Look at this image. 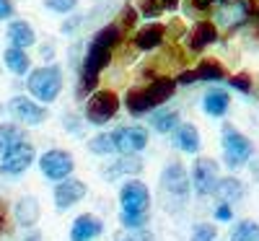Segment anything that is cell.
<instances>
[{
	"instance_id": "obj_1",
	"label": "cell",
	"mask_w": 259,
	"mask_h": 241,
	"mask_svg": "<svg viewBox=\"0 0 259 241\" xmlns=\"http://www.w3.org/2000/svg\"><path fill=\"white\" fill-rule=\"evenodd\" d=\"M122 39V29L117 24H109L94 34L89 50H85L83 65H80V83H78V99H85V94L96 89L101 70L109 65L112 60V50L119 45Z\"/></svg>"
},
{
	"instance_id": "obj_2",
	"label": "cell",
	"mask_w": 259,
	"mask_h": 241,
	"mask_svg": "<svg viewBox=\"0 0 259 241\" xmlns=\"http://www.w3.org/2000/svg\"><path fill=\"white\" fill-rule=\"evenodd\" d=\"M177 91V81L174 78H156L148 86H140V89H130L124 106L130 114H145L150 109H158L161 104H166Z\"/></svg>"
},
{
	"instance_id": "obj_3",
	"label": "cell",
	"mask_w": 259,
	"mask_h": 241,
	"mask_svg": "<svg viewBox=\"0 0 259 241\" xmlns=\"http://www.w3.org/2000/svg\"><path fill=\"white\" fill-rule=\"evenodd\" d=\"M26 86H29V91H31L34 99L50 104V101H55V99L60 96V91H62V70L57 68V65H45V68H36V70L29 73Z\"/></svg>"
},
{
	"instance_id": "obj_4",
	"label": "cell",
	"mask_w": 259,
	"mask_h": 241,
	"mask_svg": "<svg viewBox=\"0 0 259 241\" xmlns=\"http://www.w3.org/2000/svg\"><path fill=\"white\" fill-rule=\"evenodd\" d=\"M223 153H226V164L231 169H239L244 166L251 153H254V145L246 135H241L239 130H236L233 125H226L223 127Z\"/></svg>"
},
{
	"instance_id": "obj_5",
	"label": "cell",
	"mask_w": 259,
	"mask_h": 241,
	"mask_svg": "<svg viewBox=\"0 0 259 241\" xmlns=\"http://www.w3.org/2000/svg\"><path fill=\"white\" fill-rule=\"evenodd\" d=\"M119 112V96L114 91H94L85 101V122L91 125H106Z\"/></svg>"
},
{
	"instance_id": "obj_6",
	"label": "cell",
	"mask_w": 259,
	"mask_h": 241,
	"mask_svg": "<svg viewBox=\"0 0 259 241\" xmlns=\"http://www.w3.org/2000/svg\"><path fill=\"white\" fill-rule=\"evenodd\" d=\"M39 169H41V174H45L47 179H52V182H60V179H68L70 174H73V169H75V161H73V156L68 150H47L45 156L39 158Z\"/></svg>"
},
{
	"instance_id": "obj_7",
	"label": "cell",
	"mask_w": 259,
	"mask_h": 241,
	"mask_svg": "<svg viewBox=\"0 0 259 241\" xmlns=\"http://www.w3.org/2000/svg\"><path fill=\"white\" fill-rule=\"evenodd\" d=\"M36 158V150L31 143H18L16 148L0 153V171L3 174H11V177H16V174H24Z\"/></svg>"
},
{
	"instance_id": "obj_8",
	"label": "cell",
	"mask_w": 259,
	"mask_h": 241,
	"mask_svg": "<svg viewBox=\"0 0 259 241\" xmlns=\"http://www.w3.org/2000/svg\"><path fill=\"white\" fill-rule=\"evenodd\" d=\"M161 189L171 197H182V200L189 194V177H187V169L179 161H171L161 171Z\"/></svg>"
},
{
	"instance_id": "obj_9",
	"label": "cell",
	"mask_w": 259,
	"mask_h": 241,
	"mask_svg": "<svg viewBox=\"0 0 259 241\" xmlns=\"http://www.w3.org/2000/svg\"><path fill=\"white\" fill-rule=\"evenodd\" d=\"M215 16H218V24L233 31L241 24H246V18L251 16V3L249 0H221V8Z\"/></svg>"
},
{
	"instance_id": "obj_10",
	"label": "cell",
	"mask_w": 259,
	"mask_h": 241,
	"mask_svg": "<svg viewBox=\"0 0 259 241\" xmlns=\"http://www.w3.org/2000/svg\"><path fill=\"white\" fill-rule=\"evenodd\" d=\"M119 203H122V210H127V213H148L150 192L143 182H127L119 189Z\"/></svg>"
},
{
	"instance_id": "obj_11",
	"label": "cell",
	"mask_w": 259,
	"mask_h": 241,
	"mask_svg": "<svg viewBox=\"0 0 259 241\" xmlns=\"http://www.w3.org/2000/svg\"><path fill=\"white\" fill-rule=\"evenodd\" d=\"M8 112L18 119V122H24V125H41L47 119V109L45 106H39L36 101L26 99V96H13L8 101Z\"/></svg>"
},
{
	"instance_id": "obj_12",
	"label": "cell",
	"mask_w": 259,
	"mask_h": 241,
	"mask_svg": "<svg viewBox=\"0 0 259 241\" xmlns=\"http://www.w3.org/2000/svg\"><path fill=\"white\" fill-rule=\"evenodd\" d=\"M112 138H114V148H117L119 153H124V156H130V153H138V150H143V148L148 145L145 127H138V125L119 127Z\"/></svg>"
},
{
	"instance_id": "obj_13",
	"label": "cell",
	"mask_w": 259,
	"mask_h": 241,
	"mask_svg": "<svg viewBox=\"0 0 259 241\" xmlns=\"http://www.w3.org/2000/svg\"><path fill=\"white\" fill-rule=\"evenodd\" d=\"M192 184L200 194H212L215 184H218V164L212 158H200L192 171Z\"/></svg>"
},
{
	"instance_id": "obj_14",
	"label": "cell",
	"mask_w": 259,
	"mask_h": 241,
	"mask_svg": "<svg viewBox=\"0 0 259 241\" xmlns=\"http://www.w3.org/2000/svg\"><path fill=\"white\" fill-rule=\"evenodd\" d=\"M85 184L80 182V179H70L68 177V182H62L60 179V184L55 187V203H57V210H68V208H73L75 203H80L83 197H85Z\"/></svg>"
},
{
	"instance_id": "obj_15",
	"label": "cell",
	"mask_w": 259,
	"mask_h": 241,
	"mask_svg": "<svg viewBox=\"0 0 259 241\" xmlns=\"http://www.w3.org/2000/svg\"><path fill=\"white\" fill-rule=\"evenodd\" d=\"M101 231H104V223L99 218L83 213L75 218V223L70 228V241H94L96 236H101Z\"/></svg>"
},
{
	"instance_id": "obj_16",
	"label": "cell",
	"mask_w": 259,
	"mask_h": 241,
	"mask_svg": "<svg viewBox=\"0 0 259 241\" xmlns=\"http://www.w3.org/2000/svg\"><path fill=\"white\" fill-rule=\"evenodd\" d=\"M212 42H218V26L212 24V21H200V24H194V29L189 31V39L187 45L192 52H202L207 45Z\"/></svg>"
},
{
	"instance_id": "obj_17",
	"label": "cell",
	"mask_w": 259,
	"mask_h": 241,
	"mask_svg": "<svg viewBox=\"0 0 259 241\" xmlns=\"http://www.w3.org/2000/svg\"><path fill=\"white\" fill-rule=\"evenodd\" d=\"M163 39H166V26L163 24H148L135 34V47L140 52H150V50L161 47Z\"/></svg>"
},
{
	"instance_id": "obj_18",
	"label": "cell",
	"mask_w": 259,
	"mask_h": 241,
	"mask_svg": "<svg viewBox=\"0 0 259 241\" xmlns=\"http://www.w3.org/2000/svg\"><path fill=\"white\" fill-rule=\"evenodd\" d=\"M212 194L218 197L221 203L233 205V203H239L241 197L246 194V189H244V182H241V179H236V177H226V179H218V184H215Z\"/></svg>"
},
{
	"instance_id": "obj_19",
	"label": "cell",
	"mask_w": 259,
	"mask_h": 241,
	"mask_svg": "<svg viewBox=\"0 0 259 241\" xmlns=\"http://www.w3.org/2000/svg\"><path fill=\"white\" fill-rule=\"evenodd\" d=\"M8 39H11L13 47L29 50L34 42H36V34H34L31 24H26V21H11V26H8Z\"/></svg>"
},
{
	"instance_id": "obj_20",
	"label": "cell",
	"mask_w": 259,
	"mask_h": 241,
	"mask_svg": "<svg viewBox=\"0 0 259 241\" xmlns=\"http://www.w3.org/2000/svg\"><path fill=\"white\" fill-rule=\"evenodd\" d=\"M3 62H6V68L16 75H26L31 70V60H29L26 50H21V47H8L3 52Z\"/></svg>"
},
{
	"instance_id": "obj_21",
	"label": "cell",
	"mask_w": 259,
	"mask_h": 241,
	"mask_svg": "<svg viewBox=\"0 0 259 241\" xmlns=\"http://www.w3.org/2000/svg\"><path fill=\"white\" fill-rule=\"evenodd\" d=\"M228 104H231V99H228V94L221 91V89L207 91L205 99H202V106H205V112H207L210 117H223V114L228 112Z\"/></svg>"
},
{
	"instance_id": "obj_22",
	"label": "cell",
	"mask_w": 259,
	"mask_h": 241,
	"mask_svg": "<svg viewBox=\"0 0 259 241\" xmlns=\"http://www.w3.org/2000/svg\"><path fill=\"white\" fill-rule=\"evenodd\" d=\"M16 221L21 226H34L39 221V203L34 197H21L16 203Z\"/></svg>"
},
{
	"instance_id": "obj_23",
	"label": "cell",
	"mask_w": 259,
	"mask_h": 241,
	"mask_svg": "<svg viewBox=\"0 0 259 241\" xmlns=\"http://www.w3.org/2000/svg\"><path fill=\"white\" fill-rule=\"evenodd\" d=\"M150 127L163 135L171 133V130L179 127V112H174V109H158V112L150 114Z\"/></svg>"
},
{
	"instance_id": "obj_24",
	"label": "cell",
	"mask_w": 259,
	"mask_h": 241,
	"mask_svg": "<svg viewBox=\"0 0 259 241\" xmlns=\"http://www.w3.org/2000/svg\"><path fill=\"white\" fill-rule=\"evenodd\" d=\"M177 145L184 153H197L200 150V130L194 125H179V130H177Z\"/></svg>"
},
{
	"instance_id": "obj_25",
	"label": "cell",
	"mask_w": 259,
	"mask_h": 241,
	"mask_svg": "<svg viewBox=\"0 0 259 241\" xmlns=\"http://www.w3.org/2000/svg\"><path fill=\"white\" fill-rule=\"evenodd\" d=\"M24 140H26V133H24L18 125H13V122L0 125V153L16 148L18 143H24Z\"/></svg>"
},
{
	"instance_id": "obj_26",
	"label": "cell",
	"mask_w": 259,
	"mask_h": 241,
	"mask_svg": "<svg viewBox=\"0 0 259 241\" xmlns=\"http://www.w3.org/2000/svg\"><path fill=\"white\" fill-rule=\"evenodd\" d=\"M194 78L197 81H223L226 70L218 60H202L197 68H194Z\"/></svg>"
},
{
	"instance_id": "obj_27",
	"label": "cell",
	"mask_w": 259,
	"mask_h": 241,
	"mask_svg": "<svg viewBox=\"0 0 259 241\" xmlns=\"http://www.w3.org/2000/svg\"><path fill=\"white\" fill-rule=\"evenodd\" d=\"M143 171V161L135 156V153H130L127 158H122V161H117L112 169H106L104 174L109 179H114V177H119V174H140Z\"/></svg>"
},
{
	"instance_id": "obj_28",
	"label": "cell",
	"mask_w": 259,
	"mask_h": 241,
	"mask_svg": "<svg viewBox=\"0 0 259 241\" xmlns=\"http://www.w3.org/2000/svg\"><path fill=\"white\" fill-rule=\"evenodd\" d=\"M231 241H259V223L254 221H241L233 228Z\"/></svg>"
},
{
	"instance_id": "obj_29",
	"label": "cell",
	"mask_w": 259,
	"mask_h": 241,
	"mask_svg": "<svg viewBox=\"0 0 259 241\" xmlns=\"http://www.w3.org/2000/svg\"><path fill=\"white\" fill-rule=\"evenodd\" d=\"M89 150L96 153V156H109V153L117 150V148H114V138L106 135V133H101V135H96V138L89 140Z\"/></svg>"
},
{
	"instance_id": "obj_30",
	"label": "cell",
	"mask_w": 259,
	"mask_h": 241,
	"mask_svg": "<svg viewBox=\"0 0 259 241\" xmlns=\"http://www.w3.org/2000/svg\"><path fill=\"white\" fill-rule=\"evenodd\" d=\"M119 221H122V226H124V228L135 231V228H143V226L148 223V213H127V210H122Z\"/></svg>"
},
{
	"instance_id": "obj_31",
	"label": "cell",
	"mask_w": 259,
	"mask_h": 241,
	"mask_svg": "<svg viewBox=\"0 0 259 241\" xmlns=\"http://www.w3.org/2000/svg\"><path fill=\"white\" fill-rule=\"evenodd\" d=\"M215 238H218V228L210 223H200L192 231V241H215Z\"/></svg>"
},
{
	"instance_id": "obj_32",
	"label": "cell",
	"mask_w": 259,
	"mask_h": 241,
	"mask_svg": "<svg viewBox=\"0 0 259 241\" xmlns=\"http://www.w3.org/2000/svg\"><path fill=\"white\" fill-rule=\"evenodd\" d=\"M45 6L55 13H73L78 8V0H45Z\"/></svg>"
},
{
	"instance_id": "obj_33",
	"label": "cell",
	"mask_w": 259,
	"mask_h": 241,
	"mask_svg": "<svg viewBox=\"0 0 259 241\" xmlns=\"http://www.w3.org/2000/svg\"><path fill=\"white\" fill-rule=\"evenodd\" d=\"M135 21H138V11H135V8H130V6H124L122 13H119L117 26L124 31V29H133V26H135Z\"/></svg>"
},
{
	"instance_id": "obj_34",
	"label": "cell",
	"mask_w": 259,
	"mask_h": 241,
	"mask_svg": "<svg viewBox=\"0 0 259 241\" xmlns=\"http://www.w3.org/2000/svg\"><path fill=\"white\" fill-rule=\"evenodd\" d=\"M161 13H163L161 0H143L140 3V16H145V18H156Z\"/></svg>"
},
{
	"instance_id": "obj_35",
	"label": "cell",
	"mask_w": 259,
	"mask_h": 241,
	"mask_svg": "<svg viewBox=\"0 0 259 241\" xmlns=\"http://www.w3.org/2000/svg\"><path fill=\"white\" fill-rule=\"evenodd\" d=\"M228 83H231V89H236V91H241V94H251V78H249L246 73H239V75L228 78Z\"/></svg>"
},
{
	"instance_id": "obj_36",
	"label": "cell",
	"mask_w": 259,
	"mask_h": 241,
	"mask_svg": "<svg viewBox=\"0 0 259 241\" xmlns=\"http://www.w3.org/2000/svg\"><path fill=\"white\" fill-rule=\"evenodd\" d=\"M231 205L228 203H221V208L218 210H215V218H218V221H231Z\"/></svg>"
},
{
	"instance_id": "obj_37",
	"label": "cell",
	"mask_w": 259,
	"mask_h": 241,
	"mask_svg": "<svg viewBox=\"0 0 259 241\" xmlns=\"http://www.w3.org/2000/svg\"><path fill=\"white\" fill-rule=\"evenodd\" d=\"M13 16V3L11 0H0V18H11Z\"/></svg>"
},
{
	"instance_id": "obj_38",
	"label": "cell",
	"mask_w": 259,
	"mask_h": 241,
	"mask_svg": "<svg viewBox=\"0 0 259 241\" xmlns=\"http://www.w3.org/2000/svg\"><path fill=\"white\" fill-rule=\"evenodd\" d=\"M117 241H150V238H148V233H127V236H122Z\"/></svg>"
},
{
	"instance_id": "obj_39",
	"label": "cell",
	"mask_w": 259,
	"mask_h": 241,
	"mask_svg": "<svg viewBox=\"0 0 259 241\" xmlns=\"http://www.w3.org/2000/svg\"><path fill=\"white\" fill-rule=\"evenodd\" d=\"M6 223H8V208H6V203H0V231L6 228Z\"/></svg>"
},
{
	"instance_id": "obj_40",
	"label": "cell",
	"mask_w": 259,
	"mask_h": 241,
	"mask_svg": "<svg viewBox=\"0 0 259 241\" xmlns=\"http://www.w3.org/2000/svg\"><path fill=\"white\" fill-rule=\"evenodd\" d=\"M80 24V18H73V21H65V24H62V31L65 34H70V31H75V26Z\"/></svg>"
},
{
	"instance_id": "obj_41",
	"label": "cell",
	"mask_w": 259,
	"mask_h": 241,
	"mask_svg": "<svg viewBox=\"0 0 259 241\" xmlns=\"http://www.w3.org/2000/svg\"><path fill=\"white\" fill-rule=\"evenodd\" d=\"M52 55H55V47H52V45L41 47V57H45V60H52Z\"/></svg>"
},
{
	"instance_id": "obj_42",
	"label": "cell",
	"mask_w": 259,
	"mask_h": 241,
	"mask_svg": "<svg viewBox=\"0 0 259 241\" xmlns=\"http://www.w3.org/2000/svg\"><path fill=\"white\" fill-rule=\"evenodd\" d=\"M161 6H163V11H174L179 6V0H161Z\"/></svg>"
},
{
	"instance_id": "obj_43",
	"label": "cell",
	"mask_w": 259,
	"mask_h": 241,
	"mask_svg": "<svg viewBox=\"0 0 259 241\" xmlns=\"http://www.w3.org/2000/svg\"><path fill=\"white\" fill-rule=\"evenodd\" d=\"M65 127H70L73 133H78V122H75V117L70 114V117H65Z\"/></svg>"
},
{
	"instance_id": "obj_44",
	"label": "cell",
	"mask_w": 259,
	"mask_h": 241,
	"mask_svg": "<svg viewBox=\"0 0 259 241\" xmlns=\"http://www.w3.org/2000/svg\"><path fill=\"white\" fill-rule=\"evenodd\" d=\"M26 241H41V233H39V231H34V233H29V236H26Z\"/></svg>"
},
{
	"instance_id": "obj_45",
	"label": "cell",
	"mask_w": 259,
	"mask_h": 241,
	"mask_svg": "<svg viewBox=\"0 0 259 241\" xmlns=\"http://www.w3.org/2000/svg\"><path fill=\"white\" fill-rule=\"evenodd\" d=\"M207 3H215V0H207Z\"/></svg>"
},
{
	"instance_id": "obj_46",
	"label": "cell",
	"mask_w": 259,
	"mask_h": 241,
	"mask_svg": "<svg viewBox=\"0 0 259 241\" xmlns=\"http://www.w3.org/2000/svg\"><path fill=\"white\" fill-rule=\"evenodd\" d=\"M0 112H3V106H0Z\"/></svg>"
}]
</instances>
